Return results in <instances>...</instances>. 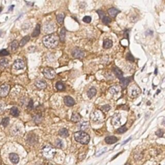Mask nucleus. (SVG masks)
Masks as SVG:
<instances>
[{"label":"nucleus","instance_id":"nucleus-48","mask_svg":"<svg viewBox=\"0 0 165 165\" xmlns=\"http://www.w3.org/2000/svg\"><path fill=\"white\" fill-rule=\"evenodd\" d=\"M125 165H130V164H126Z\"/></svg>","mask_w":165,"mask_h":165},{"label":"nucleus","instance_id":"nucleus-10","mask_svg":"<svg viewBox=\"0 0 165 165\" xmlns=\"http://www.w3.org/2000/svg\"><path fill=\"white\" fill-rule=\"evenodd\" d=\"M72 54L73 57L75 58H83L84 57V52H83L81 50H80L79 48H74L72 50Z\"/></svg>","mask_w":165,"mask_h":165},{"label":"nucleus","instance_id":"nucleus-17","mask_svg":"<svg viewBox=\"0 0 165 165\" xmlns=\"http://www.w3.org/2000/svg\"><path fill=\"white\" fill-rule=\"evenodd\" d=\"M119 10L115 8H111L108 10V13L110 16H111V17H112V18H115V16H117V14H119Z\"/></svg>","mask_w":165,"mask_h":165},{"label":"nucleus","instance_id":"nucleus-43","mask_svg":"<svg viewBox=\"0 0 165 165\" xmlns=\"http://www.w3.org/2000/svg\"><path fill=\"white\" fill-rule=\"evenodd\" d=\"M27 107H28V108H29V109H32V108H34V103H33V101H32V100H30V101H29V103H28Z\"/></svg>","mask_w":165,"mask_h":165},{"label":"nucleus","instance_id":"nucleus-33","mask_svg":"<svg viewBox=\"0 0 165 165\" xmlns=\"http://www.w3.org/2000/svg\"><path fill=\"white\" fill-rule=\"evenodd\" d=\"M126 130H127V128H126V127L125 126H123L119 128L116 130V132L118 133H125Z\"/></svg>","mask_w":165,"mask_h":165},{"label":"nucleus","instance_id":"nucleus-22","mask_svg":"<svg viewBox=\"0 0 165 165\" xmlns=\"http://www.w3.org/2000/svg\"><path fill=\"white\" fill-rule=\"evenodd\" d=\"M109 92L110 93V94H112V96H115V95H117V93H119V88L118 86H112V87L110 88Z\"/></svg>","mask_w":165,"mask_h":165},{"label":"nucleus","instance_id":"nucleus-25","mask_svg":"<svg viewBox=\"0 0 165 165\" xmlns=\"http://www.w3.org/2000/svg\"><path fill=\"white\" fill-rule=\"evenodd\" d=\"M10 114L14 117H18L20 114V111L17 107H12L10 109Z\"/></svg>","mask_w":165,"mask_h":165},{"label":"nucleus","instance_id":"nucleus-20","mask_svg":"<svg viewBox=\"0 0 165 165\" xmlns=\"http://www.w3.org/2000/svg\"><path fill=\"white\" fill-rule=\"evenodd\" d=\"M40 31H41V26H40V24H38L36 25V28L34 30L33 32H32V37L35 38V37L39 36L40 34Z\"/></svg>","mask_w":165,"mask_h":165},{"label":"nucleus","instance_id":"nucleus-21","mask_svg":"<svg viewBox=\"0 0 165 165\" xmlns=\"http://www.w3.org/2000/svg\"><path fill=\"white\" fill-rule=\"evenodd\" d=\"M96 93H97V90L95 88H91L90 89L88 90V91L87 92V96L89 98H92L93 97L96 96Z\"/></svg>","mask_w":165,"mask_h":165},{"label":"nucleus","instance_id":"nucleus-36","mask_svg":"<svg viewBox=\"0 0 165 165\" xmlns=\"http://www.w3.org/2000/svg\"><path fill=\"white\" fill-rule=\"evenodd\" d=\"M155 134H156V135H157V137H163V134H164V132H163V130L162 129H159V130H157V131H156V132H155Z\"/></svg>","mask_w":165,"mask_h":165},{"label":"nucleus","instance_id":"nucleus-27","mask_svg":"<svg viewBox=\"0 0 165 165\" xmlns=\"http://www.w3.org/2000/svg\"><path fill=\"white\" fill-rule=\"evenodd\" d=\"M59 134L63 137H66L68 136V132L66 128H61L59 130Z\"/></svg>","mask_w":165,"mask_h":165},{"label":"nucleus","instance_id":"nucleus-42","mask_svg":"<svg viewBox=\"0 0 165 165\" xmlns=\"http://www.w3.org/2000/svg\"><path fill=\"white\" fill-rule=\"evenodd\" d=\"M88 122H86V123H83L80 127H81V128L82 130H85V128H86L88 127Z\"/></svg>","mask_w":165,"mask_h":165},{"label":"nucleus","instance_id":"nucleus-5","mask_svg":"<svg viewBox=\"0 0 165 165\" xmlns=\"http://www.w3.org/2000/svg\"><path fill=\"white\" fill-rule=\"evenodd\" d=\"M43 74L44 76H45L46 78L49 79H52L56 77V72L54 71V69H52L51 68H46L43 70Z\"/></svg>","mask_w":165,"mask_h":165},{"label":"nucleus","instance_id":"nucleus-8","mask_svg":"<svg viewBox=\"0 0 165 165\" xmlns=\"http://www.w3.org/2000/svg\"><path fill=\"white\" fill-rule=\"evenodd\" d=\"M140 92H141V90L139 89L138 86L135 85L131 86L129 90V93L130 94V96L133 97V98H135V97L138 96L139 93H140Z\"/></svg>","mask_w":165,"mask_h":165},{"label":"nucleus","instance_id":"nucleus-46","mask_svg":"<svg viewBox=\"0 0 165 165\" xmlns=\"http://www.w3.org/2000/svg\"><path fill=\"white\" fill-rule=\"evenodd\" d=\"M163 124H164V125L165 126V121H164V122H163Z\"/></svg>","mask_w":165,"mask_h":165},{"label":"nucleus","instance_id":"nucleus-37","mask_svg":"<svg viewBox=\"0 0 165 165\" xmlns=\"http://www.w3.org/2000/svg\"><path fill=\"white\" fill-rule=\"evenodd\" d=\"M110 108H111V106L108 105H103L101 106V110L104 112L109 111Z\"/></svg>","mask_w":165,"mask_h":165},{"label":"nucleus","instance_id":"nucleus-30","mask_svg":"<svg viewBox=\"0 0 165 165\" xmlns=\"http://www.w3.org/2000/svg\"><path fill=\"white\" fill-rule=\"evenodd\" d=\"M19 46V44H18V41L15 40V41H13L10 43V48L12 50H16L17 48H18Z\"/></svg>","mask_w":165,"mask_h":165},{"label":"nucleus","instance_id":"nucleus-29","mask_svg":"<svg viewBox=\"0 0 165 165\" xmlns=\"http://www.w3.org/2000/svg\"><path fill=\"white\" fill-rule=\"evenodd\" d=\"M56 87L59 91H62L65 89V86L64 85V84L62 82H58L56 85Z\"/></svg>","mask_w":165,"mask_h":165},{"label":"nucleus","instance_id":"nucleus-7","mask_svg":"<svg viewBox=\"0 0 165 165\" xmlns=\"http://www.w3.org/2000/svg\"><path fill=\"white\" fill-rule=\"evenodd\" d=\"M10 90V86L7 84L3 85L0 86V96L1 97H5L8 95Z\"/></svg>","mask_w":165,"mask_h":165},{"label":"nucleus","instance_id":"nucleus-31","mask_svg":"<svg viewBox=\"0 0 165 165\" xmlns=\"http://www.w3.org/2000/svg\"><path fill=\"white\" fill-rule=\"evenodd\" d=\"M8 61L6 58H3V59H1L0 60V65L1 66H3V67L7 66L8 65Z\"/></svg>","mask_w":165,"mask_h":165},{"label":"nucleus","instance_id":"nucleus-14","mask_svg":"<svg viewBox=\"0 0 165 165\" xmlns=\"http://www.w3.org/2000/svg\"><path fill=\"white\" fill-rule=\"evenodd\" d=\"M105 141V142L107 144L111 145V144H113L116 143L118 141V139L115 136H108V137H106Z\"/></svg>","mask_w":165,"mask_h":165},{"label":"nucleus","instance_id":"nucleus-19","mask_svg":"<svg viewBox=\"0 0 165 165\" xmlns=\"http://www.w3.org/2000/svg\"><path fill=\"white\" fill-rule=\"evenodd\" d=\"M113 45V42L112 41L110 40H108V39H106V40H105L103 41V47L106 49H108V48H111L112 46Z\"/></svg>","mask_w":165,"mask_h":165},{"label":"nucleus","instance_id":"nucleus-34","mask_svg":"<svg viewBox=\"0 0 165 165\" xmlns=\"http://www.w3.org/2000/svg\"><path fill=\"white\" fill-rule=\"evenodd\" d=\"M102 21H103V23L104 24L108 25V23H110L111 22V19H110L109 17L105 16L103 19H102Z\"/></svg>","mask_w":165,"mask_h":165},{"label":"nucleus","instance_id":"nucleus-32","mask_svg":"<svg viewBox=\"0 0 165 165\" xmlns=\"http://www.w3.org/2000/svg\"><path fill=\"white\" fill-rule=\"evenodd\" d=\"M9 122H10V119L8 117H5L2 120V122H1V124L2 125L4 126V127H6L9 124Z\"/></svg>","mask_w":165,"mask_h":165},{"label":"nucleus","instance_id":"nucleus-3","mask_svg":"<svg viewBox=\"0 0 165 165\" xmlns=\"http://www.w3.org/2000/svg\"><path fill=\"white\" fill-rule=\"evenodd\" d=\"M90 117L93 121L96 123H102L105 119V115L101 111L96 110L92 113Z\"/></svg>","mask_w":165,"mask_h":165},{"label":"nucleus","instance_id":"nucleus-39","mask_svg":"<svg viewBox=\"0 0 165 165\" xmlns=\"http://www.w3.org/2000/svg\"><path fill=\"white\" fill-rule=\"evenodd\" d=\"M56 146H57V147L58 148H61L63 147V141H62L61 139H58V140H57V141H56Z\"/></svg>","mask_w":165,"mask_h":165},{"label":"nucleus","instance_id":"nucleus-35","mask_svg":"<svg viewBox=\"0 0 165 165\" xmlns=\"http://www.w3.org/2000/svg\"><path fill=\"white\" fill-rule=\"evenodd\" d=\"M126 59L128 61H134V58H133V56L132 55V54L130 52H128V54H126Z\"/></svg>","mask_w":165,"mask_h":165},{"label":"nucleus","instance_id":"nucleus-16","mask_svg":"<svg viewBox=\"0 0 165 165\" xmlns=\"http://www.w3.org/2000/svg\"><path fill=\"white\" fill-rule=\"evenodd\" d=\"M9 159L13 164H17L19 162V157L16 153H10L9 155Z\"/></svg>","mask_w":165,"mask_h":165},{"label":"nucleus","instance_id":"nucleus-4","mask_svg":"<svg viewBox=\"0 0 165 165\" xmlns=\"http://www.w3.org/2000/svg\"><path fill=\"white\" fill-rule=\"evenodd\" d=\"M43 153L45 157L50 159L54 157V155L56 153V150L54 148L50 146H46L43 149Z\"/></svg>","mask_w":165,"mask_h":165},{"label":"nucleus","instance_id":"nucleus-47","mask_svg":"<svg viewBox=\"0 0 165 165\" xmlns=\"http://www.w3.org/2000/svg\"><path fill=\"white\" fill-rule=\"evenodd\" d=\"M1 10H2V8H0V12H1Z\"/></svg>","mask_w":165,"mask_h":165},{"label":"nucleus","instance_id":"nucleus-24","mask_svg":"<svg viewBox=\"0 0 165 165\" xmlns=\"http://www.w3.org/2000/svg\"><path fill=\"white\" fill-rule=\"evenodd\" d=\"M30 39V37L29 36H25L24 38H23V39L21 40V41H20V46H23L24 45H26V44L29 41Z\"/></svg>","mask_w":165,"mask_h":165},{"label":"nucleus","instance_id":"nucleus-2","mask_svg":"<svg viewBox=\"0 0 165 165\" xmlns=\"http://www.w3.org/2000/svg\"><path fill=\"white\" fill-rule=\"evenodd\" d=\"M74 139L77 142L82 145H87L90 141V136L85 132L79 131L74 133Z\"/></svg>","mask_w":165,"mask_h":165},{"label":"nucleus","instance_id":"nucleus-40","mask_svg":"<svg viewBox=\"0 0 165 165\" xmlns=\"http://www.w3.org/2000/svg\"><path fill=\"white\" fill-rule=\"evenodd\" d=\"M9 55V52L6 50H2L0 51V56H6Z\"/></svg>","mask_w":165,"mask_h":165},{"label":"nucleus","instance_id":"nucleus-1","mask_svg":"<svg viewBox=\"0 0 165 165\" xmlns=\"http://www.w3.org/2000/svg\"><path fill=\"white\" fill-rule=\"evenodd\" d=\"M58 42L59 39L58 36L54 34H48L47 36H45L43 39L44 45L48 48H55L58 45Z\"/></svg>","mask_w":165,"mask_h":165},{"label":"nucleus","instance_id":"nucleus-9","mask_svg":"<svg viewBox=\"0 0 165 165\" xmlns=\"http://www.w3.org/2000/svg\"><path fill=\"white\" fill-rule=\"evenodd\" d=\"M13 67H14V69L16 70H21L23 69L25 67V63L23 61H22L21 59H17L16 60L14 63V65H13Z\"/></svg>","mask_w":165,"mask_h":165},{"label":"nucleus","instance_id":"nucleus-12","mask_svg":"<svg viewBox=\"0 0 165 165\" xmlns=\"http://www.w3.org/2000/svg\"><path fill=\"white\" fill-rule=\"evenodd\" d=\"M64 103L68 106H72L75 105V101L70 96H66L64 98Z\"/></svg>","mask_w":165,"mask_h":165},{"label":"nucleus","instance_id":"nucleus-26","mask_svg":"<svg viewBox=\"0 0 165 165\" xmlns=\"http://www.w3.org/2000/svg\"><path fill=\"white\" fill-rule=\"evenodd\" d=\"M65 36H66V29L65 28H62L59 34V39L61 42L65 41Z\"/></svg>","mask_w":165,"mask_h":165},{"label":"nucleus","instance_id":"nucleus-28","mask_svg":"<svg viewBox=\"0 0 165 165\" xmlns=\"http://www.w3.org/2000/svg\"><path fill=\"white\" fill-rule=\"evenodd\" d=\"M64 18H65V14L63 13L59 14L56 16V19H57V21L58 22V23L59 24H62L63 23Z\"/></svg>","mask_w":165,"mask_h":165},{"label":"nucleus","instance_id":"nucleus-45","mask_svg":"<svg viewBox=\"0 0 165 165\" xmlns=\"http://www.w3.org/2000/svg\"><path fill=\"white\" fill-rule=\"evenodd\" d=\"M131 138H132V137H130V138H128V139L127 140H126L125 141H124V143H123V145H125V144H126V143H128V141H129L131 139Z\"/></svg>","mask_w":165,"mask_h":165},{"label":"nucleus","instance_id":"nucleus-44","mask_svg":"<svg viewBox=\"0 0 165 165\" xmlns=\"http://www.w3.org/2000/svg\"><path fill=\"white\" fill-rule=\"evenodd\" d=\"M38 119L40 120V121H41V117L40 116V115H36V116H35V117H34V121L36 122V123H38Z\"/></svg>","mask_w":165,"mask_h":165},{"label":"nucleus","instance_id":"nucleus-23","mask_svg":"<svg viewBox=\"0 0 165 165\" xmlns=\"http://www.w3.org/2000/svg\"><path fill=\"white\" fill-rule=\"evenodd\" d=\"M80 119H81V116L79 113H73L72 117H71V121L74 123H77V122L79 121Z\"/></svg>","mask_w":165,"mask_h":165},{"label":"nucleus","instance_id":"nucleus-15","mask_svg":"<svg viewBox=\"0 0 165 165\" xmlns=\"http://www.w3.org/2000/svg\"><path fill=\"white\" fill-rule=\"evenodd\" d=\"M113 71L114 72V74H115V76H117V78L119 79H121L122 78H123V74L121 70L118 67H114L113 68Z\"/></svg>","mask_w":165,"mask_h":165},{"label":"nucleus","instance_id":"nucleus-38","mask_svg":"<svg viewBox=\"0 0 165 165\" xmlns=\"http://www.w3.org/2000/svg\"><path fill=\"white\" fill-rule=\"evenodd\" d=\"M83 21L84 22L86 23H90V22H91L92 18L90 17V16H86L83 18Z\"/></svg>","mask_w":165,"mask_h":165},{"label":"nucleus","instance_id":"nucleus-6","mask_svg":"<svg viewBox=\"0 0 165 165\" xmlns=\"http://www.w3.org/2000/svg\"><path fill=\"white\" fill-rule=\"evenodd\" d=\"M121 119L122 117L121 114L119 113H115L113 115V117H112L111 123L114 126H118L121 125Z\"/></svg>","mask_w":165,"mask_h":165},{"label":"nucleus","instance_id":"nucleus-13","mask_svg":"<svg viewBox=\"0 0 165 165\" xmlns=\"http://www.w3.org/2000/svg\"><path fill=\"white\" fill-rule=\"evenodd\" d=\"M35 85L40 89H44L46 88V83L44 80H37L35 82Z\"/></svg>","mask_w":165,"mask_h":165},{"label":"nucleus","instance_id":"nucleus-18","mask_svg":"<svg viewBox=\"0 0 165 165\" xmlns=\"http://www.w3.org/2000/svg\"><path fill=\"white\" fill-rule=\"evenodd\" d=\"M132 81V78L130 77L129 78H123L121 79H120V82H121V84L123 88H125L126 86L130 83V82Z\"/></svg>","mask_w":165,"mask_h":165},{"label":"nucleus","instance_id":"nucleus-41","mask_svg":"<svg viewBox=\"0 0 165 165\" xmlns=\"http://www.w3.org/2000/svg\"><path fill=\"white\" fill-rule=\"evenodd\" d=\"M106 149H107V148H106V147H105L104 148H103L102 150H101L100 151H99L98 153H97V154H96V156H97V157H98V156H99V155H102L103 153H104L105 152L106 150Z\"/></svg>","mask_w":165,"mask_h":165},{"label":"nucleus","instance_id":"nucleus-11","mask_svg":"<svg viewBox=\"0 0 165 165\" xmlns=\"http://www.w3.org/2000/svg\"><path fill=\"white\" fill-rule=\"evenodd\" d=\"M54 30V24L50 23V22H48V23H46L43 26V30L45 32H46V33H49V32H53V30Z\"/></svg>","mask_w":165,"mask_h":165}]
</instances>
